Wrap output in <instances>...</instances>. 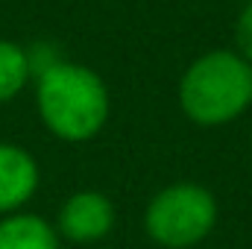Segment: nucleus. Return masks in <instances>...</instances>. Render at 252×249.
Listing matches in <instances>:
<instances>
[{"mask_svg":"<svg viewBox=\"0 0 252 249\" xmlns=\"http://www.w3.org/2000/svg\"><path fill=\"white\" fill-rule=\"evenodd\" d=\"M0 249H59V232L38 214H9L0 220Z\"/></svg>","mask_w":252,"mask_h":249,"instance_id":"nucleus-6","label":"nucleus"},{"mask_svg":"<svg viewBox=\"0 0 252 249\" xmlns=\"http://www.w3.org/2000/svg\"><path fill=\"white\" fill-rule=\"evenodd\" d=\"M38 187V164L35 158L18 147L0 141V214L18 211Z\"/></svg>","mask_w":252,"mask_h":249,"instance_id":"nucleus-5","label":"nucleus"},{"mask_svg":"<svg viewBox=\"0 0 252 249\" xmlns=\"http://www.w3.org/2000/svg\"><path fill=\"white\" fill-rule=\"evenodd\" d=\"M179 106L193 124L223 126L252 106V64L238 50H211L188 64Z\"/></svg>","mask_w":252,"mask_h":249,"instance_id":"nucleus-2","label":"nucleus"},{"mask_svg":"<svg viewBox=\"0 0 252 249\" xmlns=\"http://www.w3.org/2000/svg\"><path fill=\"white\" fill-rule=\"evenodd\" d=\"M35 106L56 138L82 144L106 126L112 100L100 73L76 62H56L35 76Z\"/></svg>","mask_w":252,"mask_h":249,"instance_id":"nucleus-1","label":"nucleus"},{"mask_svg":"<svg viewBox=\"0 0 252 249\" xmlns=\"http://www.w3.org/2000/svg\"><path fill=\"white\" fill-rule=\"evenodd\" d=\"M115 226V205L100 190H79L64 199L59 208L56 232L73 244H91L112 232Z\"/></svg>","mask_w":252,"mask_h":249,"instance_id":"nucleus-4","label":"nucleus"},{"mask_svg":"<svg viewBox=\"0 0 252 249\" xmlns=\"http://www.w3.org/2000/svg\"><path fill=\"white\" fill-rule=\"evenodd\" d=\"M217 223V199L196 182L161 187L144 214L147 235L164 249H188L211 235Z\"/></svg>","mask_w":252,"mask_h":249,"instance_id":"nucleus-3","label":"nucleus"},{"mask_svg":"<svg viewBox=\"0 0 252 249\" xmlns=\"http://www.w3.org/2000/svg\"><path fill=\"white\" fill-rule=\"evenodd\" d=\"M30 76H32V67H30L27 50L15 41L0 38V103L18 97L30 82Z\"/></svg>","mask_w":252,"mask_h":249,"instance_id":"nucleus-7","label":"nucleus"},{"mask_svg":"<svg viewBox=\"0 0 252 249\" xmlns=\"http://www.w3.org/2000/svg\"><path fill=\"white\" fill-rule=\"evenodd\" d=\"M235 41H238V53L252 64V0H247L244 12L238 15V24H235Z\"/></svg>","mask_w":252,"mask_h":249,"instance_id":"nucleus-8","label":"nucleus"}]
</instances>
